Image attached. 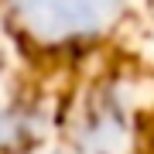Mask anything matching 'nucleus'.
Instances as JSON below:
<instances>
[{
    "label": "nucleus",
    "mask_w": 154,
    "mask_h": 154,
    "mask_svg": "<svg viewBox=\"0 0 154 154\" xmlns=\"http://www.w3.org/2000/svg\"><path fill=\"white\" fill-rule=\"evenodd\" d=\"M17 4L24 14H31L38 28L58 31V34L89 31L110 11V0H17Z\"/></svg>",
    "instance_id": "f257e3e1"
}]
</instances>
